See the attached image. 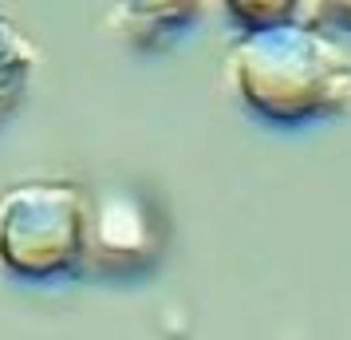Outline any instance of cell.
<instances>
[{"mask_svg": "<svg viewBox=\"0 0 351 340\" xmlns=\"http://www.w3.org/2000/svg\"><path fill=\"white\" fill-rule=\"evenodd\" d=\"M241 103L265 123L300 127L351 107V60L343 48L304 24L253 28L229 56Z\"/></svg>", "mask_w": 351, "mask_h": 340, "instance_id": "6da1fadb", "label": "cell"}, {"mask_svg": "<svg viewBox=\"0 0 351 340\" xmlns=\"http://www.w3.org/2000/svg\"><path fill=\"white\" fill-rule=\"evenodd\" d=\"M28 80H32V48L8 20H0V123L16 111V103L28 91Z\"/></svg>", "mask_w": 351, "mask_h": 340, "instance_id": "3957f363", "label": "cell"}, {"mask_svg": "<svg viewBox=\"0 0 351 340\" xmlns=\"http://www.w3.org/2000/svg\"><path fill=\"white\" fill-rule=\"evenodd\" d=\"M87 245V202L71 182H24L0 202V265L24 281L67 273Z\"/></svg>", "mask_w": 351, "mask_h": 340, "instance_id": "7a4b0ae2", "label": "cell"}, {"mask_svg": "<svg viewBox=\"0 0 351 340\" xmlns=\"http://www.w3.org/2000/svg\"><path fill=\"white\" fill-rule=\"evenodd\" d=\"M316 16L328 24H339V28H351V4H319Z\"/></svg>", "mask_w": 351, "mask_h": 340, "instance_id": "277c9868", "label": "cell"}]
</instances>
